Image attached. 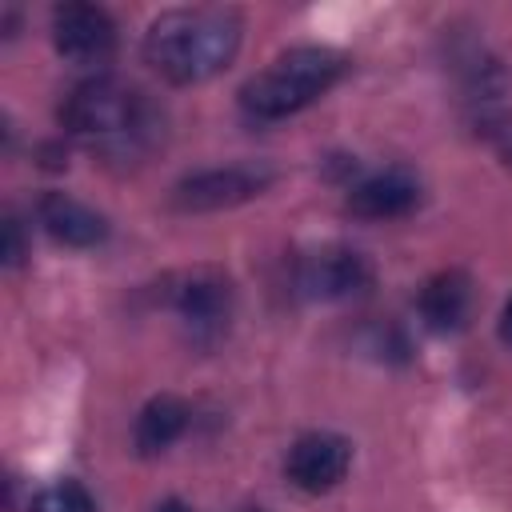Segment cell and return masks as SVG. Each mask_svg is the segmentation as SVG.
<instances>
[{
    "mask_svg": "<svg viewBox=\"0 0 512 512\" xmlns=\"http://www.w3.org/2000/svg\"><path fill=\"white\" fill-rule=\"evenodd\" d=\"M60 124L88 152L116 160V164L144 160L164 140L160 104L144 88H136L120 76L80 80L60 104Z\"/></svg>",
    "mask_w": 512,
    "mask_h": 512,
    "instance_id": "1",
    "label": "cell"
},
{
    "mask_svg": "<svg viewBox=\"0 0 512 512\" xmlns=\"http://www.w3.org/2000/svg\"><path fill=\"white\" fill-rule=\"evenodd\" d=\"M240 12L232 8H168L144 32V64L168 84H204L240 52Z\"/></svg>",
    "mask_w": 512,
    "mask_h": 512,
    "instance_id": "2",
    "label": "cell"
},
{
    "mask_svg": "<svg viewBox=\"0 0 512 512\" xmlns=\"http://www.w3.org/2000/svg\"><path fill=\"white\" fill-rule=\"evenodd\" d=\"M348 72L344 52L324 44H300L280 52L264 72H256L240 88V108L252 120H284L320 100Z\"/></svg>",
    "mask_w": 512,
    "mask_h": 512,
    "instance_id": "3",
    "label": "cell"
},
{
    "mask_svg": "<svg viewBox=\"0 0 512 512\" xmlns=\"http://www.w3.org/2000/svg\"><path fill=\"white\" fill-rule=\"evenodd\" d=\"M276 180V172L268 164H224V168H204L184 176L172 188V204L180 212H220V208H236L252 196H260L268 184Z\"/></svg>",
    "mask_w": 512,
    "mask_h": 512,
    "instance_id": "4",
    "label": "cell"
},
{
    "mask_svg": "<svg viewBox=\"0 0 512 512\" xmlns=\"http://www.w3.org/2000/svg\"><path fill=\"white\" fill-rule=\"evenodd\" d=\"M52 44L64 60L100 68L116 52V24L100 4H60L52 8Z\"/></svg>",
    "mask_w": 512,
    "mask_h": 512,
    "instance_id": "5",
    "label": "cell"
},
{
    "mask_svg": "<svg viewBox=\"0 0 512 512\" xmlns=\"http://www.w3.org/2000/svg\"><path fill=\"white\" fill-rule=\"evenodd\" d=\"M168 300H172L176 316L184 320V328L200 340L220 336L232 316V284L216 268H192V272L176 276Z\"/></svg>",
    "mask_w": 512,
    "mask_h": 512,
    "instance_id": "6",
    "label": "cell"
},
{
    "mask_svg": "<svg viewBox=\"0 0 512 512\" xmlns=\"http://www.w3.org/2000/svg\"><path fill=\"white\" fill-rule=\"evenodd\" d=\"M368 284H372L368 260L344 244H328L296 264V288L308 300H352L368 292Z\"/></svg>",
    "mask_w": 512,
    "mask_h": 512,
    "instance_id": "7",
    "label": "cell"
},
{
    "mask_svg": "<svg viewBox=\"0 0 512 512\" xmlns=\"http://www.w3.org/2000/svg\"><path fill=\"white\" fill-rule=\"evenodd\" d=\"M348 468H352V444L336 432H304L284 456L288 484L312 496L336 488L348 476Z\"/></svg>",
    "mask_w": 512,
    "mask_h": 512,
    "instance_id": "8",
    "label": "cell"
},
{
    "mask_svg": "<svg viewBox=\"0 0 512 512\" xmlns=\"http://www.w3.org/2000/svg\"><path fill=\"white\" fill-rule=\"evenodd\" d=\"M420 208V180L404 168H384L348 188V212L360 220H400Z\"/></svg>",
    "mask_w": 512,
    "mask_h": 512,
    "instance_id": "9",
    "label": "cell"
},
{
    "mask_svg": "<svg viewBox=\"0 0 512 512\" xmlns=\"http://www.w3.org/2000/svg\"><path fill=\"white\" fill-rule=\"evenodd\" d=\"M36 220L64 248H96L108 236V220L68 192H44L36 200Z\"/></svg>",
    "mask_w": 512,
    "mask_h": 512,
    "instance_id": "10",
    "label": "cell"
},
{
    "mask_svg": "<svg viewBox=\"0 0 512 512\" xmlns=\"http://www.w3.org/2000/svg\"><path fill=\"white\" fill-rule=\"evenodd\" d=\"M420 320L432 332H460L472 316V280L456 268L436 272L432 280H424L420 296H416Z\"/></svg>",
    "mask_w": 512,
    "mask_h": 512,
    "instance_id": "11",
    "label": "cell"
},
{
    "mask_svg": "<svg viewBox=\"0 0 512 512\" xmlns=\"http://www.w3.org/2000/svg\"><path fill=\"white\" fill-rule=\"evenodd\" d=\"M188 404L180 400V396H152L144 408H140V416H136V428H132V444H136V452L140 456H156V452H164L168 444H176L180 436H184V428H188Z\"/></svg>",
    "mask_w": 512,
    "mask_h": 512,
    "instance_id": "12",
    "label": "cell"
},
{
    "mask_svg": "<svg viewBox=\"0 0 512 512\" xmlns=\"http://www.w3.org/2000/svg\"><path fill=\"white\" fill-rule=\"evenodd\" d=\"M28 512H100L92 492L76 480H56L48 488H40L28 504Z\"/></svg>",
    "mask_w": 512,
    "mask_h": 512,
    "instance_id": "13",
    "label": "cell"
},
{
    "mask_svg": "<svg viewBox=\"0 0 512 512\" xmlns=\"http://www.w3.org/2000/svg\"><path fill=\"white\" fill-rule=\"evenodd\" d=\"M472 124H476V136H480L500 160L512 164V112L500 108V104H480L476 116H472Z\"/></svg>",
    "mask_w": 512,
    "mask_h": 512,
    "instance_id": "14",
    "label": "cell"
},
{
    "mask_svg": "<svg viewBox=\"0 0 512 512\" xmlns=\"http://www.w3.org/2000/svg\"><path fill=\"white\" fill-rule=\"evenodd\" d=\"M0 256H4V268H16L24 260V228L16 216L4 220V252Z\"/></svg>",
    "mask_w": 512,
    "mask_h": 512,
    "instance_id": "15",
    "label": "cell"
},
{
    "mask_svg": "<svg viewBox=\"0 0 512 512\" xmlns=\"http://www.w3.org/2000/svg\"><path fill=\"white\" fill-rule=\"evenodd\" d=\"M500 340L504 344H512V300L504 304V312H500Z\"/></svg>",
    "mask_w": 512,
    "mask_h": 512,
    "instance_id": "16",
    "label": "cell"
},
{
    "mask_svg": "<svg viewBox=\"0 0 512 512\" xmlns=\"http://www.w3.org/2000/svg\"><path fill=\"white\" fill-rule=\"evenodd\" d=\"M152 512H192V508H188L184 500H176V496H168V500H160V504H156Z\"/></svg>",
    "mask_w": 512,
    "mask_h": 512,
    "instance_id": "17",
    "label": "cell"
},
{
    "mask_svg": "<svg viewBox=\"0 0 512 512\" xmlns=\"http://www.w3.org/2000/svg\"><path fill=\"white\" fill-rule=\"evenodd\" d=\"M248 512H264V508H248Z\"/></svg>",
    "mask_w": 512,
    "mask_h": 512,
    "instance_id": "18",
    "label": "cell"
}]
</instances>
